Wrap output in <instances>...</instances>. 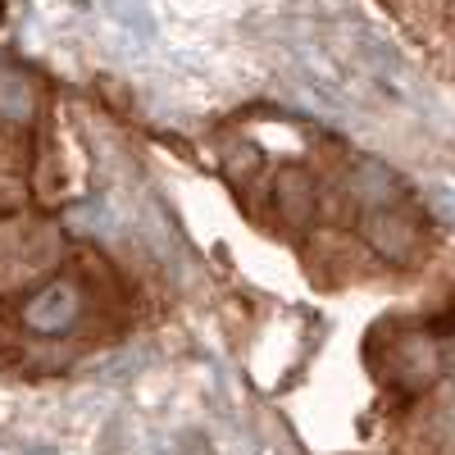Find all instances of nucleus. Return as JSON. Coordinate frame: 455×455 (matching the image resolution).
<instances>
[{
  "mask_svg": "<svg viewBox=\"0 0 455 455\" xmlns=\"http://www.w3.org/2000/svg\"><path fill=\"white\" fill-rule=\"evenodd\" d=\"M78 315H83V291L73 287V283H64V278L46 283L42 291L28 300V310H23L28 328L32 332H46V337L73 328V323H78Z\"/></svg>",
  "mask_w": 455,
  "mask_h": 455,
  "instance_id": "f257e3e1",
  "label": "nucleus"
},
{
  "mask_svg": "<svg viewBox=\"0 0 455 455\" xmlns=\"http://www.w3.org/2000/svg\"><path fill=\"white\" fill-rule=\"evenodd\" d=\"M32 105H36L32 83L23 78L19 68L0 64V124H28L32 119Z\"/></svg>",
  "mask_w": 455,
  "mask_h": 455,
  "instance_id": "20e7f679",
  "label": "nucleus"
},
{
  "mask_svg": "<svg viewBox=\"0 0 455 455\" xmlns=\"http://www.w3.org/2000/svg\"><path fill=\"white\" fill-rule=\"evenodd\" d=\"M0 14H5V5H0Z\"/></svg>",
  "mask_w": 455,
  "mask_h": 455,
  "instance_id": "9d476101",
  "label": "nucleus"
},
{
  "mask_svg": "<svg viewBox=\"0 0 455 455\" xmlns=\"http://www.w3.org/2000/svg\"><path fill=\"white\" fill-rule=\"evenodd\" d=\"M278 210L291 223H310V214H315V182L300 173V169H287L278 178Z\"/></svg>",
  "mask_w": 455,
  "mask_h": 455,
  "instance_id": "39448f33",
  "label": "nucleus"
},
{
  "mask_svg": "<svg viewBox=\"0 0 455 455\" xmlns=\"http://www.w3.org/2000/svg\"><path fill=\"white\" fill-rule=\"evenodd\" d=\"M233 150H237V156L228 160L233 178H242V173H255V169H259V150H255V146H233Z\"/></svg>",
  "mask_w": 455,
  "mask_h": 455,
  "instance_id": "0eeeda50",
  "label": "nucleus"
},
{
  "mask_svg": "<svg viewBox=\"0 0 455 455\" xmlns=\"http://www.w3.org/2000/svg\"><path fill=\"white\" fill-rule=\"evenodd\" d=\"M396 178H392V169H383L378 160H360L355 169H351V196L364 205V210H383V205H392L396 201Z\"/></svg>",
  "mask_w": 455,
  "mask_h": 455,
  "instance_id": "f03ea898",
  "label": "nucleus"
},
{
  "mask_svg": "<svg viewBox=\"0 0 455 455\" xmlns=\"http://www.w3.org/2000/svg\"><path fill=\"white\" fill-rule=\"evenodd\" d=\"M364 237H369L378 251H383L387 259H405L410 246H414V228H410L405 219L387 214V205H383V210H369V219H364Z\"/></svg>",
  "mask_w": 455,
  "mask_h": 455,
  "instance_id": "7ed1b4c3",
  "label": "nucleus"
},
{
  "mask_svg": "<svg viewBox=\"0 0 455 455\" xmlns=\"http://www.w3.org/2000/svg\"><path fill=\"white\" fill-rule=\"evenodd\" d=\"M114 14H119L128 28H141V36H150V14H146V0H109Z\"/></svg>",
  "mask_w": 455,
  "mask_h": 455,
  "instance_id": "423d86ee",
  "label": "nucleus"
},
{
  "mask_svg": "<svg viewBox=\"0 0 455 455\" xmlns=\"http://www.w3.org/2000/svg\"><path fill=\"white\" fill-rule=\"evenodd\" d=\"M28 455H51L46 446H28Z\"/></svg>",
  "mask_w": 455,
  "mask_h": 455,
  "instance_id": "1a4fd4ad",
  "label": "nucleus"
},
{
  "mask_svg": "<svg viewBox=\"0 0 455 455\" xmlns=\"http://www.w3.org/2000/svg\"><path fill=\"white\" fill-rule=\"evenodd\" d=\"M446 373L455 378V341H451V351H446Z\"/></svg>",
  "mask_w": 455,
  "mask_h": 455,
  "instance_id": "6e6552de",
  "label": "nucleus"
}]
</instances>
